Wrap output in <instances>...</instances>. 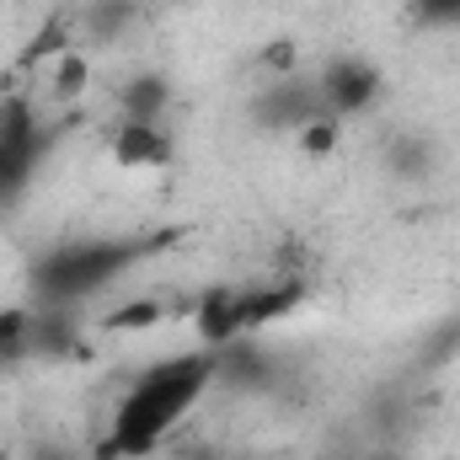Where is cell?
<instances>
[{"label": "cell", "instance_id": "cell-9", "mask_svg": "<svg viewBox=\"0 0 460 460\" xmlns=\"http://www.w3.org/2000/svg\"><path fill=\"white\" fill-rule=\"evenodd\" d=\"M102 43H113L118 32L128 27V0H97V11H92V22H86Z\"/></svg>", "mask_w": 460, "mask_h": 460}, {"label": "cell", "instance_id": "cell-1", "mask_svg": "<svg viewBox=\"0 0 460 460\" xmlns=\"http://www.w3.org/2000/svg\"><path fill=\"white\" fill-rule=\"evenodd\" d=\"M209 385H220V348H193V353H172L150 364L118 396L108 434L92 460H150L177 434V423L204 402Z\"/></svg>", "mask_w": 460, "mask_h": 460}, {"label": "cell", "instance_id": "cell-14", "mask_svg": "<svg viewBox=\"0 0 460 460\" xmlns=\"http://www.w3.org/2000/svg\"><path fill=\"white\" fill-rule=\"evenodd\" d=\"M364 460H402L396 450H375V456H364Z\"/></svg>", "mask_w": 460, "mask_h": 460}, {"label": "cell", "instance_id": "cell-13", "mask_svg": "<svg viewBox=\"0 0 460 460\" xmlns=\"http://www.w3.org/2000/svg\"><path fill=\"white\" fill-rule=\"evenodd\" d=\"M177 460H226V456H220V450H182Z\"/></svg>", "mask_w": 460, "mask_h": 460}, {"label": "cell", "instance_id": "cell-11", "mask_svg": "<svg viewBox=\"0 0 460 460\" xmlns=\"http://www.w3.org/2000/svg\"><path fill=\"white\" fill-rule=\"evenodd\" d=\"M54 92H59V102H75V97L86 92V59H81V54H65V59H59Z\"/></svg>", "mask_w": 460, "mask_h": 460}, {"label": "cell", "instance_id": "cell-3", "mask_svg": "<svg viewBox=\"0 0 460 460\" xmlns=\"http://www.w3.org/2000/svg\"><path fill=\"white\" fill-rule=\"evenodd\" d=\"M43 150H49V134L38 123V108L27 97H5L0 102V215L22 204Z\"/></svg>", "mask_w": 460, "mask_h": 460}, {"label": "cell", "instance_id": "cell-6", "mask_svg": "<svg viewBox=\"0 0 460 460\" xmlns=\"http://www.w3.org/2000/svg\"><path fill=\"white\" fill-rule=\"evenodd\" d=\"M172 155H177V145H172L166 123H134V118L118 123L113 161L123 172H161V166H172Z\"/></svg>", "mask_w": 460, "mask_h": 460}, {"label": "cell", "instance_id": "cell-12", "mask_svg": "<svg viewBox=\"0 0 460 460\" xmlns=\"http://www.w3.org/2000/svg\"><path fill=\"white\" fill-rule=\"evenodd\" d=\"M412 11H418V22H429V27L460 22V0H412Z\"/></svg>", "mask_w": 460, "mask_h": 460}, {"label": "cell", "instance_id": "cell-7", "mask_svg": "<svg viewBox=\"0 0 460 460\" xmlns=\"http://www.w3.org/2000/svg\"><path fill=\"white\" fill-rule=\"evenodd\" d=\"M118 102H123V118H134V123H161L172 108V81L161 70H145L118 92Z\"/></svg>", "mask_w": 460, "mask_h": 460}, {"label": "cell", "instance_id": "cell-8", "mask_svg": "<svg viewBox=\"0 0 460 460\" xmlns=\"http://www.w3.org/2000/svg\"><path fill=\"white\" fill-rule=\"evenodd\" d=\"M161 300L155 295H145V300H128V305H118L113 316H102V332H139V327H155L161 322Z\"/></svg>", "mask_w": 460, "mask_h": 460}, {"label": "cell", "instance_id": "cell-2", "mask_svg": "<svg viewBox=\"0 0 460 460\" xmlns=\"http://www.w3.org/2000/svg\"><path fill=\"white\" fill-rule=\"evenodd\" d=\"M166 246H177V230H134V235H75V241H54L49 252L32 257L27 268V289L38 305H81L102 289L123 284L134 268H145L150 257H161Z\"/></svg>", "mask_w": 460, "mask_h": 460}, {"label": "cell", "instance_id": "cell-10", "mask_svg": "<svg viewBox=\"0 0 460 460\" xmlns=\"http://www.w3.org/2000/svg\"><path fill=\"white\" fill-rule=\"evenodd\" d=\"M338 128H343L338 118H316V123H305L295 139H300V150H305V155H332V145H338Z\"/></svg>", "mask_w": 460, "mask_h": 460}, {"label": "cell", "instance_id": "cell-4", "mask_svg": "<svg viewBox=\"0 0 460 460\" xmlns=\"http://www.w3.org/2000/svg\"><path fill=\"white\" fill-rule=\"evenodd\" d=\"M316 92H322V108L338 123H348V118H364L385 97V75L364 54H338V59H327L316 70Z\"/></svg>", "mask_w": 460, "mask_h": 460}, {"label": "cell", "instance_id": "cell-5", "mask_svg": "<svg viewBox=\"0 0 460 460\" xmlns=\"http://www.w3.org/2000/svg\"><path fill=\"white\" fill-rule=\"evenodd\" d=\"M316 118H332L322 108V92H316V75H279L268 92L252 97V123L257 128H273V134H300L305 123Z\"/></svg>", "mask_w": 460, "mask_h": 460}]
</instances>
